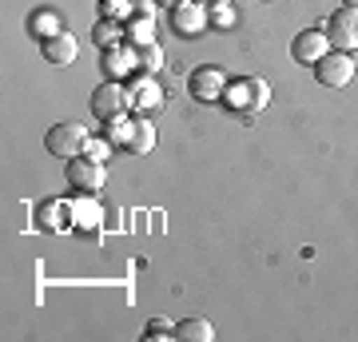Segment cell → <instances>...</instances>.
I'll return each mask as SVG.
<instances>
[{"instance_id":"obj_1","label":"cell","mask_w":358,"mask_h":342,"mask_svg":"<svg viewBox=\"0 0 358 342\" xmlns=\"http://www.w3.org/2000/svg\"><path fill=\"white\" fill-rule=\"evenodd\" d=\"M223 104H227V112L243 115V120H255V115L271 104V84L259 80V76L231 80L227 88H223Z\"/></svg>"},{"instance_id":"obj_2","label":"cell","mask_w":358,"mask_h":342,"mask_svg":"<svg viewBox=\"0 0 358 342\" xmlns=\"http://www.w3.org/2000/svg\"><path fill=\"white\" fill-rule=\"evenodd\" d=\"M327 40H331L334 52H358V8H334L322 24Z\"/></svg>"},{"instance_id":"obj_3","label":"cell","mask_w":358,"mask_h":342,"mask_svg":"<svg viewBox=\"0 0 358 342\" xmlns=\"http://www.w3.org/2000/svg\"><path fill=\"white\" fill-rule=\"evenodd\" d=\"M124 88H128V108L136 115H152V112L164 108V88L155 84L152 72H136V76H128Z\"/></svg>"},{"instance_id":"obj_4","label":"cell","mask_w":358,"mask_h":342,"mask_svg":"<svg viewBox=\"0 0 358 342\" xmlns=\"http://www.w3.org/2000/svg\"><path fill=\"white\" fill-rule=\"evenodd\" d=\"M64 179H68V187L80 191V195H96V191H103L108 171H103L100 159H92V155H76V159H68Z\"/></svg>"},{"instance_id":"obj_5","label":"cell","mask_w":358,"mask_h":342,"mask_svg":"<svg viewBox=\"0 0 358 342\" xmlns=\"http://www.w3.org/2000/svg\"><path fill=\"white\" fill-rule=\"evenodd\" d=\"M84 143H88V131L76 120L72 124H52L48 136H44V148L56 159H76V155H84Z\"/></svg>"},{"instance_id":"obj_6","label":"cell","mask_w":358,"mask_h":342,"mask_svg":"<svg viewBox=\"0 0 358 342\" xmlns=\"http://www.w3.org/2000/svg\"><path fill=\"white\" fill-rule=\"evenodd\" d=\"M355 68L358 60L350 56V52H327L319 64H315V80H319L322 88H346L350 80H355Z\"/></svg>"},{"instance_id":"obj_7","label":"cell","mask_w":358,"mask_h":342,"mask_svg":"<svg viewBox=\"0 0 358 342\" xmlns=\"http://www.w3.org/2000/svg\"><path fill=\"white\" fill-rule=\"evenodd\" d=\"M128 88L120 84V80H103L100 88L92 92V115L96 120H115V115H128Z\"/></svg>"},{"instance_id":"obj_8","label":"cell","mask_w":358,"mask_h":342,"mask_svg":"<svg viewBox=\"0 0 358 342\" xmlns=\"http://www.w3.org/2000/svg\"><path fill=\"white\" fill-rule=\"evenodd\" d=\"M100 72L103 80H128L140 72V56L131 44H112V48H100Z\"/></svg>"},{"instance_id":"obj_9","label":"cell","mask_w":358,"mask_h":342,"mask_svg":"<svg viewBox=\"0 0 358 342\" xmlns=\"http://www.w3.org/2000/svg\"><path fill=\"white\" fill-rule=\"evenodd\" d=\"M167 24H171L176 36L192 40L207 28V8L199 4V0H183V4H176V8H167Z\"/></svg>"},{"instance_id":"obj_10","label":"cell","mask_w":358,"mask_h":342,"mask_svg":"<svg viewBox=\"0 0 358 342\" xmlns=\"http://www.w3.org/2000/svg\"><path fill=\"white\" fill-rule=\"evenodd\" d=\"M327 52H331V40H327L322 28H303V32H294V40H291L294 64H310V68H315Z\"/></svg>"},{"instance_id":"obj_11","label":"cell","mask_w":358,"mask_h":342,"mask_svg":"<svg viewBox=\"0 0 358 342\" xmlns=\"http://www.w3.org/2000/svg\"><path fill=\"white\" fill-rule=\"evenodd\" d=\"M223 88H227V76L219 68H195L187 76V92H192L199 104H215L223 100Z\"/></svg>"},{"instance_id":"obj_12","label":"cell","mask_w":358,"mask_h":342,"mask_svg":"<svg viewBox=\"0 0 358 342\" xmlns=\"http://www.w3.org/2000/svg\"><path fill=\"white\" fill-rule=\"evenodd\" d=\"M40 56L48 64H56V68H68V64H76L80 44H76L72 32H56L52 40H40Z\"/></svg>"},{"instance_id":"obj_13","label":"cell","mask_w":358,"mask_h":342,"mask_svg":"<svg viewBox=\"0 0 358 342\" xmlns=\"http://www.w3.org/2000/svg\"><path fill=\"white\" fill-rule=\"evenodd\" d=\"M124 44H131V48L155 44V20H148V16H136V13H131L128 20H124Z\"/></svg>"},{"instance_id":"obj_14","label":"cell","mask_w":358,"mask_h":342,"mask_svg":"<svg viewBox=\"0 0 358 342\" xmlns=\"http://www.w3.org/2000/svg\"><path fill=\"white\" fill-rule=\"evenodd\" d=\"M28 32L36 40H52L56 32H64V24H60V16L52 13V8H36V13L28 16Z\"/></svg>"},{"instance_id":"obj_15","label":"cell","mask_w":358,"mask_h":342,"mask_svg":"<svg viewBox=\"0 0 358 342\" xmlns=\"http://www.w3.org/2000/svg\"><path fill=\"white\" fill-rule=\"evenodd\" d=\"M155 148V127L148 115H136V127H131V140H128V152L131 155H148Z\"/></svg>"},{"instance_id":"obj_16","label":"cell","mask_w":358,"mask_h":342,"mask_svg":"<svg viewBox=\"0 0 358 342\" xmlns=\"http://www.w3.org/2000/svg\"><path fill=\"white\" fill-rule=\"evenodd\" d=\"M176 339H183V342H211L215 339V327H211L207 318H183V322H176Z\"/></svg>"},{"instance_id":"obj_17","label":"cell","mask_w":358,"mask_h":342,"mask_svg":"<svg viewBox=\"0 0 358 342\" xmlns=\"http://www.w3.org/2000/svg\"><path fill=\"white\" fill-rule=\"evenodd\" d=\"M92 40H96V48L124 44V20H108V16H100V20H96V28H92Z\"/></svg>"},{"instance_id":"obj_18","label":"cell","mask_w":358,"mask_h":342,"mask_svg":"<svg viewBox=\"0 0 358 342\" xmlns=\"http://www.w3.org/2000/svg\"><path fill=\"white\" fill-rule=\"evenodd\" d=\"M131 127H136V120H128V115H115V120H103V131H108V140H112L115 148H128V140H131Z\"/></svg>"},{"instance_id":"obj_19","label":"cell","mask_w":358,"mask_h":342,"mask_svg":"<svg viewBox=\"0 0 358 342\" xmlns=\"http://www.w3.org/2000/svg\"><path fill=\"white\" fill-rule=\"evenodd\" d=\"M36 219H40V227L44 231L60 235V231H64V203H44V207L36 211Z\"/></svg>"},{"instance_id":"obj_20","label":"cell","mask_w":358,"mask_h":342,"mask_svg":"<svg viewBox=\"0 0 358 342\" xmlns=\"http://www.w3.org/2000/svg\"><path fill=\"white\" fill-rule=\"evenodd\" d=\"M136 56H140V72H159L164 68V52H159V44H143V48H136Z\"/></svg>"},{"instance_id":"obj_21","label":"cell","mask_w":358,"mask_h":342,"mask_svg":"<svg viewBox=\"0 0 358 342\" xmlns=\"http://www.w3.org/2000/svg\"><path fill=\"white\" fill-rule=\"evenodd\" d=\"M131 8H136V0H100V16H108V20H128Z\"/></svg>"},{"instance_id":"obj_22","label":"cell","mask_w":358,"mask_h":342,"mask_svg":"<svg viewBox=\"0 0 358 342\" xmlns=\"http://www.w3.org/2000/svg\"><path fill=\"white\" fill-rule=\"evenodd\" d=\"M112 148H115V143L108 140V136H103V140H100V136H88L84 155H92V159H100V164H103V159H112Z\"/></svg>"},{"instance_id":"obj_23","label":"cell","mask_w":358,"mask_h":342,"mask_svg":"<svg viewBox=\"0 0 358 342\" xmlns=\"http://www.w3.org/2000/svg\"><path fill=\"white\" fill-rule=\"evenodd\" d=\"M207 24H211V28H231V24H235V8H231V4H215V8H207Z\"/></svg>"},{"instance_id":"obj_24","label":"cell","mask_w":358,"mask_h":342,"mask_svg":"<svg viewBox=\"0 0 358 342\" xmlns=\"http://www.w3.org/2000/svg\"><path fill=\"white\" fill-rule=\"evenodd\" d=\"M143 339H176V327H171L167 318H155V322H148Z\"/></svg>"},{"instance_id":"obj_25","label":"cell","mask_w":358,"mask_h":342,"mask_svg":"<svg viewBox=\"0 0 358 342\" xmlns=\"http://www.w3.org/2000/svg\"><path fill=\"white\" fill-rule=\"evenodd\" d=\"M131 13H136V16H148V20H155V16H159V4H155V0H136V8H131Z\"/></svg>"},{"instance_id":"obj_26","label":"cell","mask_w":358,"mask_h":342,"mask_svg":"<svg viewBox=\"0 0 358 342\" xmlns=\"http://www.w3.org/2000/svg\"><path fill=\"white\" fill-rule=\"evenodd\" d=\"M159 8H176V4H183V0H155Z\"/></svg>"},{"instance_id":"obj_27","label":"cell","mask_w":358,"mask_h":342,"mask_svg":"<svg viewBox=\"0 0 358 342\" xmlns=\"http://www.w3.org/2000/svg\"><path fill=\"white\" fill-rule=\"evenodd\" d=\"M203 8H215V4H231V0H199Z\"/></svg>"},{"instance_id":"obj_28","label":"cell","mask_w":358,"mask_h":342,"mask_svg":"<svg viewBox=\"0 0 358 342\" xmlns=\"http://www.w3.org/2000/svg\"><path fill=\"white\" fill-rule=\"evenodd\" d=\"M343 4H346V8H358V0H343Z\"/></svg>"}]
</instances>
